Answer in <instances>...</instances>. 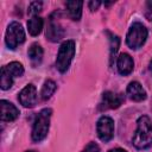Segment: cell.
Instances as JSON below:
<instances>
[{
  "mask_svg": "<svg viewBox=\"0 0 152 152\" xmlns=\"http://www.w3.org/2000/svg\"><path fill=\"white\" fill-rule=\"evenodd\" d=\"M26 152H36V151H26Z\"/></svg>",
  "mask_w": 152,
  "mask_h": 152,
  "instance_id": "484cf974",
  "label": "cell"
},
{
  "mask_svg": "<svg viewBox=\"0 0 152 152\" xmlns=\"http://www.w3.org/2000/svg\"><path fill=\"white\" fill-rule=\"evenodd\" d=\"M108 152H127V151H126V150H124V148L116 147V148H112V150H109Z\"/></svg>",
  "mask_w": 152,
  "mask_h": 152,
  "instance_id": "cb8c5ba5",
  "label": "cell"
},
{
  "mask_svg": "<svg viewBox=\"0 0 152 152\" xmlns=\"http://www.w3.org/2000/svg\"><path fill=\"white\" fill-rule=\"evenodd\" d=\"M56 88H57V86H56V83L52 80H46L44 82L43 87H42V90H40V97H42V100H44V101L49 100L53 95Z\"/></svg>",
  "mask_w": 152,
  "mask_h": 152,
  "instance_id": "2e32d148",
  "label": "cell"
},
{
  "mask_svg": "<svg viewBox=\"0 0 152 152\" xmlns=\"http://www.w3.org/2000/svg\"><path fill=\"white\" fill-rule=\"evenodd\" d=\"M64 36V31L62 28V26L56 23L52 18H50L49 20V24H48V27H46V37L49 40L56 43V42H59Z\"/></svg>",
  "mask_w": 152,
  "mask_h": 152,
  "instance_id": "7c38bea8",
  "label": "cell"
},
{
  "mask_svg": "<svg viewBox=\"0 0 152 152\" xmlns=\"http://www.w3.org/2000/svg\"><path fill=\"white\" fill-rule=\"evenodd\" d=\"M96 131L99 138L107 142L114 137V120L109 116H101L96 124Z\"/></svg>",
  "mask_w": 152,
  "mask_h": 152,
  "instance_id": "8992f818",
  "label": "cell"
},
{
  "mask_svg": "<svg viewBox=\"0 0 152 152\" xmlns=\"http://www.w3.org/2000/svg\"><path fill=\"white\" fill-rule=\"evenodd\" d=\"M124 101V95L114 91H104L102 94V107L104 109H115L121 106Z\"/></svg>",
  "mask_w": 152,
  "mask_h": 152,
  "instance_id": "ba28073f",
  "label": "cell"
},
{
  "mask_svg": "<svg viewBox=\"0 0 152 152\" xmlns=\"http://www.w3.org/2000/svg\"><path fill=\"white\" fill-rule=\"evenodd\" d=\"M27 53H28V57H30L32 64H33V65H38V64L42 62V59H43V53H44V52H43V49H42V46H40L39 44L33 43V44L30 46Z\"/></svg>",
  "mask_w": 152,
  "mask_h": 152,
  "instance_id": "9a60e30c",
  "label": "cell"
},
{
  "mask_svg": "<svg viewBox=\"0 0 152 152\" xmlns=\"http://www.w3.org/2000/svg\"><path fill=\"white\" fill-rule=\"evenodd\" d=\"M101 5V2L100 1H90L89 4H88V6H89V10H91L93 12L94 11H96L97 8H99V6Z\"/></svg>",
  "mask_w": 152,
  "mask_h": 152,
  "instance_id": "603a6c76",
  "label": "cell"
},
{
  "mask_svg": "<svg viewBox=\"0 0 152 152\" xmlns=\"http://www.w3.org/2000/svg\"><path fill=\"white\" fill-rule=\"evenodd\" d=\"M147 28L141 24V23H134L126 36V43L128 45V48H131L132 50H137L139 48H141L146 39H147Z\"/></svg>",
  "mask_w": 152,
  "mask_h": 152,
  "instance_id": "277c9868",
  "label": "cell"
},
{
  "mask_svg": "<svg viewBox=\"0 0 152 152\" xmlns=\"http://www.w3.org/2000/svg\"><path fill=\"white\" fill-rule=\"evenodd\" d=\"M24 40H25V31L21 24L18 21H12L6 30V34H5L6 45L8 46V49L14 50L20 44H23Z\"/></svg>",
  "mask_w": 152,
  "mask_h": 152,
  "instance_id": "5b68a950",
  "label": "cell"
},
{
  "mask_svg": "<svg viewBox=\"0 0 152 152\" xmlns=\"http://www.w3.org/2000/svg\"><path fill=\"white\" fill-rule=\"evenodd\" d=\"M43 25H44V21L38 15H34L31 19H28V21H27V28H28L30 34L31 36H38L42 32Z\"/></svg>",
  "mask_w": 152,
  "mask_h": 152,
  "instance_id": "5bb4252c",
  "label": "cell"
},
{
  "mask_svg": "<svg viewBox=\"0 0 152 152\" xmlns=\"http://www.w3.org/2000/svg\"><path fill=\"white\" fill-rule=\"evenodd\" d=\"M148 69H150V71H151V74H152V59H151V62H150V65H148Z\"/></svg>",
  "mask_w": 152,
  "mask_h": 152,
  "instance_id": "d4e9b609",
  "label": "cell"
},
{
  "mask_svg": "<svg viewBox=\"0 0 152 152\" xmlns=\"http://www.w3.org/2000/svg\"><path fill=\"white\" fill-rule=\"evenodd\" d=\"M51 113H52V110L50 108H45V109H42L38 113V115L36 116V120H34L33 127H32V133H31L32 140L34 142L42 141L48 135L49 128H50Z\"/></svg>",
  "mask_w": 152,
  "mask_h": 152,
  "instance_id": "7a4b0ae2",
  "label": "cell"
},
{
  "mask_svg": "<svg viewBox=\"0 0 152 152\" xmlns=\"http://www.w3.org/2000/svg\"><path fill=\"white\" fill-rule=\"evenodd\" d=\"M18 100L20 104H23L26 108H31L36 104L37 102V89L33 84H27L25 86L21 91L18 95Z\"/></svg>",
  "mask_w": 152,
  "mask_h": 152,
  "instance_id": "52a82bcc",
  "label": "cell"
},
{
  "mask_svg": "<svg viewBox=\"0 0 152 152\" xmlns=\"http://www.w3.org/2000/svg\"><path fill=\"white\" fill-rule=\"evenodd\" d=\"M0 109H1V120L2 121L11 122V121H14L19 116V109L10 101L1 100Z\"/></svg>",
  "mask_w": 152,
  "mask_h": 152,
  "instance_id": "9c48e42d",
  "label": "cell"
},
{
  "mask_svg": "<svg viewBox=\"0 0 152 152\" xmlns=\"http://www.w3.org/2000/svg\"><path fill=\"white\" fill-rule=\"evenodd\" d=\"M145 17L147 18V20L152 21V1H147V2H146V11H145Z\"/></svg>",
  "mask_w": 152,
  "mask_h": 152,
  "instance_id": "7402d4cb",
  "label": "cell"
},
{
  "mask_svg": "<svg viewBox=\"0 0 152 152\" xmlns=\"http://www.w3.org/2000/svg\"><path fill=\"white\" fill-rule=\"evenodd\" d=\"M82 152H100V147L96 142H89Z\"/></svg>",
  "mask_w": 152,
  "mask_h": 152,
  "instance_id": "44dd1931",
  "label": "cell"
},
{
  "mask_svg": "<svg viewBox=\"0 0 152 152\" xmlns=\"http://www.w3.org/2000/svg\"><path fill=\"white\" fill-rule=\"evenodd\" d=\"M42 7H43V4H42L40 1H33V2H31L30 6H28V13H30L32 17H34V15H37V14L42 11Z\"/></svg>",
  "mask_w": 152,
  "mask_h": 152,
  "instance_id": "ffe728a7",
  "label": "cell"
},
{
  "mask_svg": "<svg viewBox=\"0 0 152 152\" xmlns=\"http://www.w3.org/2000/svg\"><path fill=\"white\" fill-rule=\"evenodd\" d=\"M5 66L13 77H20L24 74V66L19 62H11L10 64H7Z\"/></svg>",
  "mask_w": 152,
  "mask_h": 152,
  "instance_id": "ac0fdd59",
  "label": "cell"
},
{
  "mask_svg": "<svg viewBox=\"0 0 152 152\" xmlns=\"http://www.w3.org/2000/svg\"><path fill=\"white\" fill-rule=\"evenodd\" d=\"M127 95L131 100L140 102L146 99V91L138 81H133L127 86Z\"/></svg>",
  "mask_w": 152,
  "mask_h": 152,
  "instance_id": "8fae6325",
  "label": "cell"
},
{
  "mask_svg": "<svg viewBox=\"0 0 152 152\" xmlns=\"http://www.w3.org/2000/svg\"><path fill=\"white\" fill-rule=\"evenodd\" d=\"M132 142L138 150H145L152 145V120L147 115H141L137 120Z\"/></svg>",
  "mask_w": 152,
  "mask_h": 152,
  "instance_id": "6da1fadb",
  "label": "cell"
},
{
  "mask_svg": "<svg viewBox=\"0 0 152 152\" xmlns=\"http://www.w3.org/2000/svg\"><path fill=\"white\" fill-rule=\"evenodd\" d=\"M74 56H75V42L74 40L63 42L62 45L59 46L56 59V68L58 69L59 72H65L69 69Z\"/></svg>",
  "mask_w": 152,
  "mask_h": 152,
  "instance_id": "3957f363",
  "label": "cell"
},
{
  "mask_svg": "<svg viewBox=\"0 0 152 152\" xmlns=\"http://www.w3.org/2000/svg\"><path fill=\"white\" fill-rule=\"evenodd\" d=\"M119 44H120V39L118 36H112L110 38V59L113 61V58L115 57L118 49H119Z\"/></svg>",
  "mask_w": 152,
  "mask_h": 152,
  "instance_id": "d6986e66",
  "label": "cell"
},
{
  "mask_svg": "<svg viewBox=\"0 0 152 152\" xmlns=\"http://www.w3.org/2000/svg\"><path fill=\"white\" fill-rule=\"evenodd\" d=\"M13 78L14 77L8 72L6 66H2L1 71H0V87H1V89L2 90L10 89L13 84Z\"/></svg>",
  "mask_w": 152,
  "mask_h": 152,
  "instance_id": "e0dca14e",
  "label": "cell"
},
{
  "mask_svg": "<svg viewBox=\"0 0 152 152\" xmlns=\"http://www.w3.org/2000/svg\"><path fill=\"white\" fill-rule=\"evenodd\" d=\"M116 68H118V71L120 75L126 76V75L132 72V70L134 68V62L128 53H121L118 57Z\"/></svg>",
  "mask_w": 152,
  "mask_h": 152,
  "instance_id": "30bf717a",
  "label": "cell"
},
{
  "mask_svg": "<svg viewBox=\"0 0 152 152\" xmlns=\"http://www.w3.org/2000/svg\"><path fill=\"white\" fill-rule=\"evenodd\" d=\"M82 1H68L66 2V10L72 20H80L82 15Z\"/></svg>",
  "mask_w": 152,
  "mask_h": 152,
  "instance_id": "4fadbf2b",
  "label": "cell"
}]
</instances>
